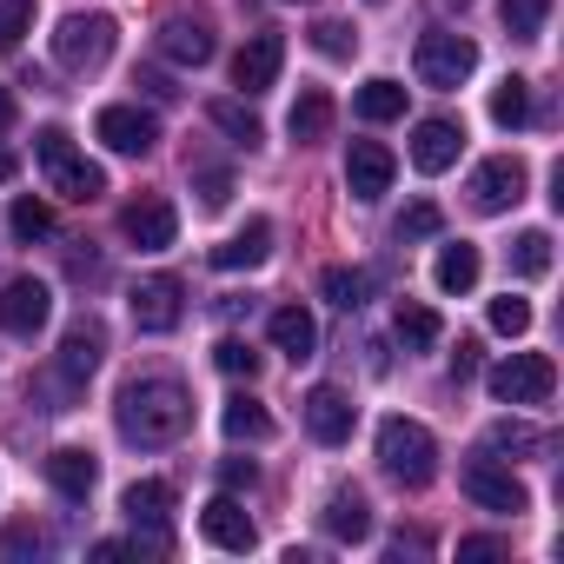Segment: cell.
Masks as SVG:
<instances>
[{
    "label": "cell",
    "mask_w": 564,
    "mask_h": 564,
    "mask_svg": "<svg viewBox=\"0 0 564 564\" xmlns=\"http://www.w3.org/2000/svg\"><path fill=\"white\" fill-rule=\"evenodd\" d=\"M113 419H120V438H127V445L160 452V445H173V438L193 425V399H186L180 379H133V386L120 392Z\"/></svg>",
    "instance_id": "6da1fadb"
},
{
    "label": "cell",
    "mask_w": 564,
    "mask_h": 564,
    "mask_svg": "<svg viewBox=\"0 0 564 564\" xmlns=\"http://www.w3.org/2000/svg\"><path fill=\"white\" fill-rule=\"evenodd\" d=\"M34 160H41L47 186H54L61 199H74V206H94V199L107 193V173L74 147V133H67V127H41V133H34Z\"/></svg>",
    "instance_id": "7a4b0ae2"
},
{
    "label": "cell",
    "mask_w": 564,
    "mask_h": 564,
    "mask_svg": "<svg viewBox=\"0 0 564 564\" xmlns=\"http://www.w3.org/2000/svg\"><path fill=\"white\" fill-rule=\"evenodd\" d=\"M379 465L405 485V491H425L432 478H438V438L419 425V419H386L379 425Z\"/></svg>",
    "instance_id": "3957f363"
},
{
    "label": "cell",
    "mask_w": 564,
    "mask_h": 564,
    "mask_svg": "<svg viewBox=\"0 0 564 564\" xmlns=\"http://www.w3.org/2000/svg\"><path fill=\"white\" fill-rule=\"evenodd\" d=\"M412 67H419V80H425V87H438V94H458V87L478 74V47H471L465 34H445V28H432V34H419V54H412Z\"/></svg>",
    "instance_id": "277c9868"
},
{
    "label": "cell",
    "mask_w": 564,
    "mask_h": 564,
    "mask_svg": "<svg viewBox=\"0 0 564 564\" xmlns=\"http://www.w3.org/2000/svg\"><path fill=\"white\" fill-rule=\"evenodd\" d=\"M113 14H67L61 28H54V61L67 67V74H94V67H107V54H113Z\"/></svg>",
    "instance_id": "5b68a950"
},
{
    "label": "cell",
    "mask_w": 564,
    "mask_h": 564,
    "mask_svg": "<svg viewBox=\"0 0 564 564\" xmlns=\"http://www.w3.org/2000/svg\"><path fill=\"white\" fill-rule=\"evenodd\" d=\"M485 386H491L498 405H544L551 386H557V366H551L544 352H511V359H498V366L485 372Z\"/></svg>",
    "instance_id": "8992f818"
},
{
    "label": "cell",
    "mask_w": 564,
    "mask_h": 564,
    "mask_svg": "<svg viewBox=\"0 0 564 564\" xmlns=\"http://www.w3.org/2000/svg\"><path fill=\"white\" fill-rule=\"evenodd\" d=\"M465 193H471V213H511V206L524 199V160H518V153H491V160H478Z\"/></svg>",
    "instance_id": "52a82bcc"
},
{
    "label": "cell",
    "mask_w": 564,
    "mask_h": 564,
    "mask_svg": "<svg viewBox=\"0 0 564 564\" xmlns=\"http://www.w3.org/2000/svg\"><path fill=\"white\" fill-rule=\"evenodd\" d=\"M47 319H54V286L47 279H8V286H0V333L34 339Z\"/></svg>",
    "instance_id": "ba28073f"
},
{
    "label": "cell",
    "mask_w": 564,
    "mask_h": 564,
    "mask_svg": "<svg viewBox=\"0 0 564 564\" xmlns=\"http://www.w3.org/2000/svg\"><path fill=\"white\" fill-rule=\"evenodd\" d=\"M458 485H465V498L471 505H485V511H531V491H524V478H511L498 458H471L465 471H458Z\"/></svg>",
    "instance_id": "9c48e42d"
},
{
    "label": "cell",
    "mask_w": 564,
    "mask_h": 564,
    "mask_svg": "<svg viewBox=\"0 0 564 564\" xmlns=\"http://www.w3.org/2000/svg\"><path fill=\"white\" fill-rule=\"evenodd\" d=\"M127 306H133L140 333H173L180 313H186V286H180L173 272H153V279H140V286L127 293Z\"/></svg>",
    "instance_id": "30bf717a"
},
{
    "label": "cell",
    "mask_w": 564,
    "mask_h": 564,
    "mask_svg": "<svg viewBox=\"0 0 564 564\" xmlns=\"http://www.w3.org/2000/svg\"><path fill=\"white\" fill-rule=\"evenodd\" d=\"M94 133L107 140V153H127V160H147L160 147V120L147 107H100Z\"/></svg>",
    "instance_id": "8fae6325"
},
{
    "label": "cell",
    "mask_w": 564,
    "mask_h": 564,
    "mask_svg": "<svg viewBox=\"0 0 564 564\" xmlns=\"http://www.w3.org/2000/svg\"><path fill=\"white\" fill-rule=\"evenodd\" d=\"M392 173H399L392 147H379V140H352V153H346V186H352L359 206L386 199V193H392Z\"/></svg>",
    "instance_id": "7c38bea8"
},
{
    "label": "cell",
    "mask_w": 564,
    "mask_h": 564,
    "mask_svg": "<svg viewBox=\"0 0 564 564\" xmlns=\"http://www.w3.org/2000/svg\"><path fill=\"white\" fill-rule=\"evenodd\" d=\"M279 67H286V34H252L246 47H239V61H232V87L239 94H265V87H279Z\"/></svg>",
    "instance_id": "4fadbf2b"
},
{
    "label": "cell",
    "mask_w": 564,
    "mask_h": 564,
    "mask_svg": "<svg viewBox=\"0 0 564 564\" xmlns=\"http://www.w3.org/2000/svg\"><path fill=\"white\" fill-rule=\"evenodd\" d=\"M120 232H127L140 252H166V246H173V232H180V213H173V199L147 193V199H133V206L120 213Z\"/></svg>",
    "instance_id": "5bb4252c"
},
{
    "label": "cell",
    "mask_w": 564,
    "mask_h": 564,
    "mask_svg": "<svg viewBox=\"0 0 564 564\" xmlns=\"http://www.w3.org/2000/svg\"><path fill=\"white\" fill-rule=\"evenodd\" d=\"M173 505H180V498H173V485H166V478H133V485L120 491V511H127V524H133V531L147 524V531H153V544H166Z\"/></svg>",
    "instance_id": "9a60e30c"
},
{
    "label": "cell",
    "mask_w": 564,
    "mask_h": 564,
    "mask_svg": "<svg viewBox=\"0 0 564 564\" xmlns=\"http://www.w3.org/2000/svg\"><path fill=\"white\" fill-rule=\"evenodd\" d=\"M199 538L219 544V551H252V544H259V524L246 518V505H239L232 491H219V498L199 511Z\"/></svg>",
    "instance_id": "2e32d148"
},
{
    "label": "cell",
    "mask_w": 564,
    "mask_h": 564,
    "mask_svg": "<svg viewBox=\"0 0 564 564\" xmlns=\"http://www.w3.org/2000/svg\"><path fill=\"white\" fill-rule=\"evenodd\" d=\"M352 419H359V405H352L339 386H313V392H306V432H313L319 445H346V438H352Z\"/></svg>",
    "instance_id": "e0dca14e"
},
{
    "label": "cell",
    "mask_w": 564,
    "mask_h": 564,
    "mask_svg": "<svg viewBox=\"0 0 564 564\" xmlns=\"http://www.w3.org/2000/svg\"><path fill=\"white\" fill-rule=\"evenodd\" d=\"M458 153H465V127L458 120H419L412 127V166L419 173H445V166H458Z\"/></svg>",
    "instance_id": "ac0fdd59"
},
{
    "label": "cell",
    "mask_w": 564,
    "mask_h": 564,
    "mask_svg": "<svg viewBox=\"0 0 564 564\" xmlns=\"http://www.w3.org/2000/svg\"><path fill=\"white\" fill-rule=\"evenodd\" d=\"M47 485H54L67 505H87V498H94V485H100V465H94V452H80V445H61V452H47Z\"/></svg>",
    "instance_id": "d6986e66"
},
{
    "label": "cell",
    "mask_w": 564,
    "mask_h": 564,
    "mask_svg": "<svg viewBox=\"0 0 564 564\" xmlns=\"http://www.w3.org/2000/svg\"><path fill=\"white\" fill-rule=\"evenodd\" d=\"M206 259H213L219 272H252V265H265V259H272V219H246V226H239L226 246H213Z\"/></svg>",
    "instance_id": "ffe728a7"
},
{
    "label": "cell",
    "mask_w": 564,
    "mask_h": 564,
    "mask_svg": "<svg viewBox=\"0 0 564 564\" xmlns=\"http://www.w3.org/2000/svg\"><path fill=\"white\" fill-rule=\"evenodd\" d=\"M160 54H166L173 67H206V61H213V28H206V21L173 14V21L160 28Z\"/></svg>",
    "instance_id": "44dd1931"
},
{
    "label": "cell",
    "mask_w": 564,
    "mask_h": 564,
    "mask_svg": "<svg viewBox=\"0 0 564 564\" xmlns=\"http://www.w3.org/2000/svg\"><path fill=\"white\" fill-rule=\"evenodd\" d=\"M100 352H107V333H100L94 319H80V326L61 339V379H67V386H87V379L100 372Z\"/></svg>",
    "instance_id": "7402d4cb"
},
{
    "label": "cell",
    "mask_w": 564,
    "mask_h": 564,
    "mask_svg": "<svg viewBox=\"0 0 564 564\" xmlns=\"http://www.w3.org/2000/svg\"><path fill=\"white\" fill-rule=\"evenodd\" d=\"M319 518H326V531H333L339 544H366V538H372V505H366V491H352V485H339Z\"/></svg>",
    "instance_id": "603a6c76"
},
{
    "label": "cell",
    "mask_w": 564,
    "mask_h": 564,
    "mask_svg": "<svg viewBox=\"0 0 564 564\" xmlns=\"http://www.w3.org/2000/svg\"><path fill=\"white\" fill-rule=\"evenodd\" d=\"M272 346L286 352L293 366H306V359L319 352V319H313L306 306H279V313H272Z\"/></svg>",
    "instance_id": "cb8c5ba5"
},
{
    "label": "cell",
    "mask_w": 564,
    "mask_h": 564,
    "mask_svg": "<svg viewBox=\"0 0 564 564\" xmlns=\"http://www.w3.org/2000/svg\"><path fill=\"white\" fill-rule=\"evenodd\" d=\"M478 272H485V259H478V246H465V239H452V246H438V265H432V279H438V293H471L478 286Z\"/></svg>",
    "instance_id": "d4e9b609"
},
{
    "label": "cell",
    "mask_w": 564,
    "mask_h": 564,
    "mask_svg": "<svg viewBox=\"0 0 564 564\" xmlns=\"http://www.w3.org/2000/svg\"><path fill=\"white\" fill-rule=\"evenodd\" d=\"M286 127H293V140H300V147H313V140H326V133H333V94H326V87H306V94L293 100V113H286Z\"/></svg>",
    "instance_id": "484cf974"
},
{
    "label": "cell",
    "mask_w": 564,
    "mask_h": 564,
    "mask_svg": "<svg viewBox=\"0 0 564 564\" xmlns=\"http://www.w3.org/2000/svg\"><path fill=\"white\" fill-rule=\"evenodd\" d=\"M219 425H226V438H246V445H265V438H272V412H265L259 399H246V392L226 399Z\"/></svg>",
    "instance_id": "4316f807"
},
{
    "label": "cell",
    "mask_w": 564,
    "mask_h": 564,
    "mask_svg": "<svg viewBox=\"0 0 564 564\" xmlns=\"http://www.w3.org/2000/svg\"><path fill=\"white\" fill-rule=\"evenodd\" d=\"M392 333H399V346H405V352H432L445 326H438V313H432V306H419V300H405V306L392 313Z\"/></svg>",
    "instance_id": "83f0119b"
},
{
    "label": "cell",
    "mask_w": 564,
    "mask_h": 564,
    "mask_svg": "<svg viewBox=\"0 0 564 564\" xmlns=\"http://www.w3.org/2000/svg\"><path fill=\"white\" fill-rule=\"evenodd\" d=\"M206 120H213V127H219V133H226L232 147H246V153H252V147L265 140L259 113H252V107H239V100H213V107H206Z\"/></svg>",
    "instance_id": "f1b7e54d"
},
{
    "label": "cell",
    "mask_w": 564,
    "mask_h": 564,
    "mask_svg": "<svg viewBox=\"0 0 564 564\" xmlns=\"http://www.w3.org/2000/svg\"><path fill=\"white\" fill-rule=\"evenodd\" d=\"M352 107H359V120L386 127V120H399V113H405V87H399V80H366Z\"/></svg>",
    "instance_id": "f546056e"
},
{
    "label": "cell",
    "mask_w": 564,
    "mask_h": 564,
    "mask_svg": "<svg viewBox=\"0 0 564 564\" xmlns=\"http://www.w3.org/2000/svg\"><path fill=\"white\" fill-rule=\"evenodd\" d=\"M491 120H498L505 133H518V127L531 120V80L505 74V80H498V94H491Z\"/></svg>",
    "instance_id": "4dcf8cb0"
},
{
    "label": "cell",
    "mask_w": 564,
    "mask_h": 564,
    "mask_svg": "<svg viewBox=\"0 0 564 564\" xmlns=\"http://www.w3.org/2000/svg\"><path fill=\"white\" fill-rule=\"evenodd\" d=\"M8 232H14L21 246L47 239V232H54V206H47V199H34V193H21V199L8 206Z\"/></svg>",
    "instance_id": "1f68e13d"
},
{
    "label": "cell",
    "mask_w": 564,
    "mask_h": 564,
    "mask_svg": "<svg viewBox=\"0 0 564 564\" xmlns=\"http://www.w3.org/2000/svg\"><path fill=\"white\" fill-rule=\"evenodd\" d=\"M366 286H372V279L359 272V265H326L319 272V293L339 306V313H352V306H366Z\"/></svg>",
    "instance_id": "d6a6232c"
},
{
    "label": "cell",
    "mask_w": 564,
    "mask_h": 564,
    "mask_svg": "<svg viewBox=\"0 0 564 564\" xmlns=\"http://www.w3.org/2000/svg\"><path fill=\"white\" fill-rule=\"evenodd\" d=\"M511 272H518V279H544V272H551V232H544V226L518 232V246H511Z\"/></svg>",
    "instance_id": "836d02e7"
},
{
    "label": "cell",
    "mask_w": 564,
    "mask_h": 564,
    "mask_svg": "<svg viewBox=\"0 0 564 564\" xmlns=\"http://www.w3.org/2000/svg\"><path fill=\"white\" fill-rule=\"evenodd\" d=\"M28 557H47V531L34 518H21V524L0 531V564H28Z\"/></svg>",
    "instance_id": "e575fe53"
},
{
    "label": "cell",
    "mask_w": 564,
    "mask_h": 564,
    "mask_svg": "<svg viewBox=\"0 0 564 564\" xmlns=\"http://www.w3.org/2000/svg\"><path fill=\"white\" fill-rule=\"evenodd\" d=\"M498 14H505V28H511L518 41H538L544 21H551V0H498Z\"/></svg>",
    "instance_id": "d590c367"
},
{
    "label": "cell",
    "mask_w": 564,
    "mask_h": 564,
    "mask_svg": "<svg viewBox=\"0 0 564 564\" xmlns=\"http://www.w3.org/2000/svg\"><path fill=\"white\" fill-rule=\"evenodd\" d=\"M213 366H219L226 379H259V352H252L246 339H219V346H213Z\"/></svg>",
    "instance_id": "8d00e7d4"
},
{
    "label": "cell",
    "mask_w": 564,
    "mask_h": 564,
    "mask_svg": "<svg viewBox=\"0 0 564 564\" xmlns=\"http://www.w3.org/2000/svg\"><path fill=\"white\" fill-rule=\"evenodd\" d=\"M438 226H445V213H438L432 199H419V206L399 213V239H405V246H412V239H438Z\"/></svg>",
    "instance_id": "74e56055"
},
{
    "label": "cell",
    "mask_w": 564,
    "mask_h": 564,
    "mask_svg": "<svg viewBox=\"0 0 564 564\" xmlns=\"http://www.w3.org/2000/svg\"><path fill=\"white\" fill-rule=\"evenodd\" d=\"M491 333H505V339H524V333H531V306H524L518 293L491 300Z\"/></svg>",
    "instance_id": "f35d334b"
},
{
    "label": "cell",
    "mask_w": 564,
    "mask_h": 564,
    "mask_svg": "<svg viewBox=\"0 0 564 564\" xmlns=\"http://www.w3.org/2000/svg\"><path fill=\"white\" fill-rule=\"evenodd\" d=\"M491 452H544V432H531V425H518V419H505V425H491V438H485Z\"/></svg>",
    "instance_id": "ab89813d"
},
{
    "label": "cell",
    "mask_w": 564,
    "mask_h": 564,
    "mask_svg": "<svg viewBox=\"0 0 564 564\" xmlns=\"http://www.w3.org/2000/svg\"><path fill=\"white\" fill-rule=\"evenodd\" d=\"M28 28H34V0H0V47H21Z\"/></svg>",
    "instance_id": "60d3db41"
},
{
    "label": "cell",
    "mask_w": 564,
    "mask_h": 564,
    "mask_svg": "<svg viewBox=\"0 0 564 564\" xmlns=\"http://www.w3.org/2000/svg\"><path fill=\"white\" fill-rule=\"evenodd\" d=\"M313 47H319L326 61H346L359 41H352V28H346V21H319V28H313Z\"/></svg>",
    "instance_id": "b9f144b4"
},
{
    "label": "cell",
    "mask_w": 564,
    "mask_h": 564,
    "mask_svg": "<svg viewBox=\"0 0 564 564\" xmlns=\"http://www.w3.org/2000/svg\"><path fill=\"white\" fill-rule=\"evenodd\" d=\"M193 180H199V206H213V213H219V206L232 199V173H226V166H199Z\"/></svg>",
    "instance_id": "7bdbcfd3"
},
{
    "label": "cell",
    "mask_w": 564,
    "mask_h": 564,
    "mask_svg": "<svg viewBox=\"0 0 564 564\" xmlns=\"http://www.w3.org/2000/svg\"><path fill=\"white\" fill-rule=\"evenodd\" d=\"M219 485H226V491H252V485H259V465H252V458H226V465H219Z\"/></svg>",
    "instance_id": "ee69618b"
},
{
    "label": "cell",
    "mask_w": 564,
    "mask_h": 564,
    "mask_svg": "<svg viewBox=\"0 0 564 564\" xmlns=\"http://www.w3.org/2000/svg\"><path fill=\"white\" fill-rule=\"evenodd\" d=\"M491 557H505V538H465L458 544V564H491Z\"/></svg>",
    "instance_id": "f6af8a7d"
},
{
    "label": "cell",
    "mask_w": 564,
    "mask_h": 564,
    "mask_svg": "<svg viewBox=\"0 0 564 564\" xmlns=\"http://www.w3.org/2000/svg\"><path fill=\"white\" fill-rule=\"evenodd\" d=\"M478 352H485L478 339H458V352H452V379H458V386H465V379L478 372Z\"/></svg>",
    "instance_id": "bcb514c9"
},
{
    "label": "cell",
    "mask_w": 564,
    "mask_h": 564,
    "mask_svg": "<svg viewBox=\"0 0 564 564\" xmlns=\"http://www.w3.org/2000/svg\"><path fill=\"white\" fill-rule=\"evenodd\" d=\"M140 87H147V94H153V100H173V94H180V87H166V80H160V74H140Z\"/></svg>",
    "instance_id": "7dc6e473"
},
{
    "label": "cell",
    "mask_w": 564,
    "mask_h": 564,
    "mask_svg": "<svg viewBox=\"0 0 564 564\" xmlns=\"http://www.w3.org/2000/svg\"><path fill=\"white\" fill-rule=\"evenodd\" d=\"M8 120H14V94H8V87H0V127H8Z\"/></svg>",
    "instance_id": "c3c4849f"
},
{
    "label": "cell",
    "mask_w": 564,
    "mask_h": 564,
    "mask_svg": "<svg viewBox=\"0 0 564 564\" xmlns=\"http://www.w3.org/2000/svg\"><path fill=\"white\" fill-rule=\"evenodd\" d=\"M14 166H21V160H14L8 147H0V180H14Z\"/></svg>",
    "instance_id": "681fc988"
},
{
    "label": "cell",
    "mask_w": 564,
    "mask_h": 564,
    "mask_svg": "<svg viewBox=\"0 0 564 564\" xmlns=\"http://www.w3.org/2000/svg\"><path fill=\"white\" fill-rule=\"evenodd\" d=\"M372 8H386V0H372Z\"/></svg>",
    "instance_id": "f907efd6"
}]
</instances>
